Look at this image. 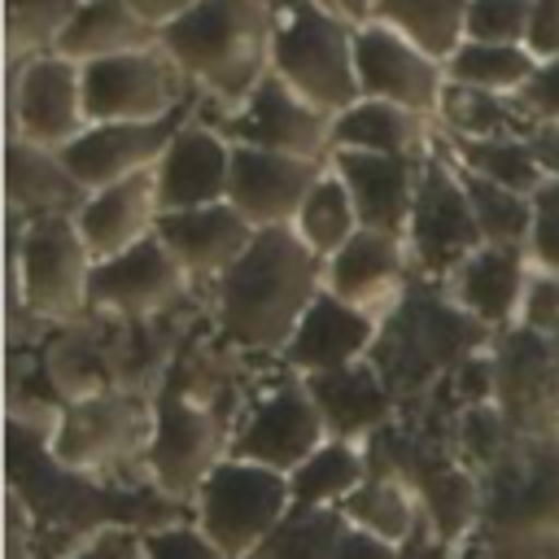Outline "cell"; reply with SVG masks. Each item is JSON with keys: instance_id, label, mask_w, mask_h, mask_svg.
Here are the masks:
<instances>
[{"instance_id": "cell-1", "label": "cell", "mask_w": 559, "mask_h": 559, "mask_svg": "<svg viewBox=\"0 0 559 559\" xmlns=\"http://www.w3.org/2000/svg\"><path fill=\"white\" fill-rule=\"evenodd\" d=\"M323 288V258L293 227H258L249 249L205 293L214 332L253 362H280L306 306Z\"/></svg>"}, {"instance_id": "cell-2", "label": "cell", "mask_w": 559, "mask_h": 559, "mask_svg": "<svg viewBox=\"0 0 559 559\" xmlns=\"http://www.w3.org/2000/svg\"><path fill=\"white\" fill-rule=\"evenodd\" d=\"M284 0H201L157 31L210 114L236 109L266 74Z\"/></svg>"}, {"instance_id": "cell-3", "label": "cell", "mask_w": 559, "mask_h": 559, "mask_svg": "<svg viewBox=\"0 0 559 559\" xmlns=\"http://www.w3.org/2000/svg\"><path fill=\"white\" fill-rule=\"evenodd\" d=\"M96 258L74 227V214L9 218V310L39 323H74L92 310Z\"/></svg>"}, {"instance_id": "cell-4", "label": "cell", "mask_w": 559, "mask_h": 559, "mask_svg": "<svg viewBox=\"0 0 559 559\" xmlns=\"http://www.w3.org/2000/svg\"><path fill=\"white\" fill-rule=\"evenodd\" d=\"M148 432H153V393L105 389L61 406V419L48 437V454L57 467L79 476H96L114 485H148L144 476Z\"/></svg>"}, {"instance_id": "cell-5", "label": "cell", "mask_w": 559, "mask_h": 559, "mask_svg": "<svg viewBox=\"0 0 559 559\" xmlns=\"http://www.w3.org/2000/svg\"><path fill=\"white\" fill-rule=\"evenodd\" d=\"M358 22L323 0H284L271 44V74L297 87L328 114H341L362 96L354 66Z\"/></svg>"}, {"instance_id": "cell-6", "label": "cell", "mask_w": 559, "mask_h": 559, "mask_svg": "<svg viewBox=\"0 0 559 559\" xmlns=\"http://www.w3.org/2000/svg\"><path fill=\"white\" fill-rule=\"evenodd\" d=\"M288 472L227 454L192 493L188 520L231 559H258L293 511Z\"/></svg>"}, {"instance_id": "cell-7", "label": "cell", "mask_w": 559, "mask_h": 559, "mask_svg": "<svg viewBox=\"0 0 559 559\" xmlns=\"http://www.w3.org/2000/svg\"><path fill=\"white\" fill-rule=\"evenodd\" d=\"M236 415L218 402H205L179 384H162L153 393V432L144 450V476L148 485L188 507L201 480L231 454Z\"/></svg>"}, {"instance_id": "cell-8", "label": "cell", "mask_w": 559, "mask_h": 559, "mask_svg": "<svg viewBox=\"0 0 559 559\" xmlns=\"http://www.w3.org/2000/svg\"><path fill=\"white\" fill-rule=\"evenodd\" d=\"M328 441V424L319 415V402L301 371L271 362L258 371L231 432V454L293 472L306 454H314Z\"/></svg>"}, {"instance_id": "cell-9", "label": "cell", "mask_w": 559, "mask_h": 559, "mask_svg": "<svg viewBox=\"0 0 559 559\" xmlns=\"http://www.w3.org/2000/svg\"><path fill=\"white\" fill-rule=\"evenodd\" d=\"M83 66L57 48L9 57L4 79V135H22L44 148H66L87 127Z\"/></svg>"}, {"instance_id": "cell-10", "label": "cell", "mask_w": 559, "mask_h": 559, "mask_svg": "<svg viewBox=\"0 0 559 559\" xmlns=\"http://www.w3.org/2000/svg\"><path fill=\"white\" fill-rule=\"evenodd\" d=\"M406 245H411L419 280H432V284H441L467 253H476L485 245L480 223H476L472 201H467L463 170L445 153L441 135H437L432 153L424 157L419 197H415V210L406 223Z\"/></svg>"}, {"instance_id": "cell-11", "label": "cell", "mask_w": 559, "mask_h": 559, "mask_svg": "<svg viewBox=\"0 0 559 559\" xmlns=\"http://www.w3.org/2000/svg\"><path fill=\"white\" fill-rule=\"evenodd\" d=\"M83 96H87V118L109 122V118H166L183 105L197 100V87L179 70V61L162 48V39L96 57L83 66Z\"/></svg>"}, {"instance_id": "cell-12", "label": "cell", "mask_w": 559, "mask_h": 559, "mask_svg": "<svg viewBox=\"0 0 559 559\" xmlns=\"http://www.w3.org/2000/svg\"><path fill=\"white\" fill-rule=\"evenodd\" d=\"M205 293L188 280L179 258L153 231L148 240L96 262L92 271V310L109 319H157L201 301Z\"/></svg>"}, {"instance_id": "cell-13", "label": "cell", "mask_w": 559, "mask_h": 559, "mask_svg": "<svg viewBox=\"0 0 559 559\" xmlns=\"http://www.w3.org/2000/svg\"><path fill=\"white\" fill-rule=\"evenodd\" d=\"M197 114L218 122L236 144H258V148H280V153H301L323 162L332 153V114L306 100L280 74H266L236 109H223V114H210L197 96Z\"/></svg>"}, {"instance_id": "cell-14", "label": "cell", "mask_w": 559, "mask_h": 559, "mask_svg": "<svg viewBox=\"0 0 559 559\" xmlns=\"http://www.w3.org/2000/svg\"><path fill=\"white\" fill-rule=\"evenodd\" d=\"M354 66H358L362 96L406 105L437 122V109H441V96L450 83L445 61L437 52H428L397 26L367 17V22H358V35H354Z\"/></svg>"}, {"instance_id": "cell-15", "label": "cell", "mask_w": 559, "mask_h": 559, "mask_svg": "<svg viewBox=\"0 0 559 559\" xmlns=\"http://www.w3.org/2000/svg\"><path fill=\"white\" fill-rule=\"evenodd\" d=\"M415 284H419V271L406 236L397 231L358 227L354 240H345L332 258H323V288L362 306L376 319H389Z\"/></svg>"}, {"instance_id": "cell-16", "label": "cell", "mask_w": 559, "mask_h": 559, "mask_svg": "<svg viewBox=\"0 0 559 559\" xmlns=\"http://www.w3.org/2000/svg\"><path fill=\"white\" fill-rule=\"evenodd\" d=\"M197 114V100L166 114V118H109V122H87L66 148V166L83 188H105L127 175L153 170L175 131Z\"/></svg>"}, {"instance_id": "cell-17", "label": "cell", "mask_w": 559, "mask_h": 559, "mask_svg": "<svg viewBox=\"0 0 559 559\" xmlns=\"http://www.w3.org/2000/svg\"><path fill=\"white\" fill-rule=\"evenodd\" d=\"M323 166H328L323 157H301V153L236 144L231 148V188H227V201L253 227H288L293 214L301 210L306 192L323 175Z\"/></svg>"}, {"instance_id": "cell-18", "label": "cell", "mask_w": 559, "mask_h": 559, "mask_svg": "<svg viewBox=\"0 0 559 559\" xmlns=\"http://www.w3.org/2000/svg\"><path fill=\"white\" fill-rule=\"evenodd\" d=\"M231 148H236V140L218 122L192 114L175 131V140L166 144V153L157 157V166H153L162 210H192V205L227 201V188H231Z\"/></svg>"}, {"instance_id": "cell-19", "label": "cell", "mask_w": 559, "mask_h": 559, "mask_svg": "<svg viewBox=\"0 0 559 559\" xmlns=\"http://www.w3.org/2000/svg\"><path fill=\"white\" fill-rule=\"evenodd\" d=\"M157 236L179 258L188 280L201 293H210L227 275V266L249 249L258 227L231 201H214V205H192V210H162Z\"/></svg>"}, {"instance_id": "cell-20", "label": "cell", "mask_w": 559, "mask_h": 559, "mask_svg": "<svg viewBox=\"0 0 559 559\" xmlns=\"http://www.w3.org/2000/svg\"><path fill=\"white\" fill-rule=\"evenodd\" d=\"M537 262L528 249L520 245H480L476 253H467L445 280L441 288L489 332H507L520 323L524 297H528V280H533Z\"/></svg>"}, {"instance_id": "cell-21", "label": "cell", "mask_w": 559, "mask_h": 559, "mask_svg": "<svg viewBox=\"0 0 559 559\" xmlns=\"http://www.w3.org/2000/svg\"><path fill=\"white\" fill-rule=\"evenodd\" d=\"M380 323H384V319L367 314L362 306L336 297L332 288H319V297L306 306L297 332L288 336L280 362L293 367V371H301V376L362 362V358H371V349H376Z\"/></svg>"}, {"instance_id": "cell-22", "label": "cell", "mask_w": 559, "mask_h": 559, "mask_svg": "<svg viewBox=\"0 0 559 559\" xmlns=\"http://www.w3.org/2000/svg\"><path fill=\"white\" fill-rule=\"evenodd\" d=\"M415 489L424 502V528L445 550H463L485 533L489 515V485L476 467H467L454 450H437L415 467Z\"/></svg>"}, {"instance_id": "cell-23", "label": "cell", "mask_w": 559, "mask_h": 559, "mask_svg": "<svg viewBox=\"0 0 559 559\" xmlns=\"http://www.w3.org/2000/svg\"><path fill=\"white\" fill-rule=\"evenodd\" d=\"M424 157L358 153V148H332L328 153L332 170L354 192L362 227H380V231H397V236H406V223H411V210H415V197H419Z\"/></svg>"}, {"instance_id": "cell-24", "label": "cell", "mask_w": 559, "mask_h": 559, "mask_svg": "<svg viewBox=\"0 0 559 559\" xmlns=\"http://www.w3.org/2000/svg\"><path fill=\"white\" fill-rule=\"evenodd\" d=\"M157 218H162V201H157L153 170L127 175V179L105 183V188H87V197L74 210V227L87 240L96 262L148 240L157 231Z\"/></svg>"}, {"instance_id": "cell-25", "label": "cell", "mask_w": 559, "mask_h": 559, "mask_svg": "<svg viewBox=\"0 0 559 559\" xmlns=\"http://www.w3.org/2000/svg\"><path fill=\"white\" fill-rule=\"evenodd\" d=\"M319 415L328 424V437H345V441H371L380 428H389L402 415V402L393 397L389 380L380 376V367L371 358L349 362V367H332V371H314L306 376Z\"/></svg>"}, {"instance_id": "cell-26", "label": "cell", "mask_w": 559, "mask_h": 559, "mask_svg": "<svg viewBox=\"0 0 559 559\" xmlns=\"http://www.w3.org/2000/svg\"><path fill=\"white\" fill-rule=\"evenodd\" d=\"M83 197H87V188L66 166L61 148H44L22 135H4V210H9V218L74 214Z\"/></svg>"}, {"instance_id": "cell-27", "label": "cell", "mask_w": 559, "mask_h": 559, "mask_svg": "<svg viewBox=\"0 0 559 559\" xmlns=\"http://www.w3.org/2000/svg\"><path fill=\"white\" fill-rule=\"evenodd\" d=\"M432 144H437V122L428 114H415L380 96H358L354 105L332 114V148L424 157L432 153Z\"/></svg>"}, {"instance_id": "cell-28", "label": "cell", "mask_w": 559, "mask_h": 559, "mask_svg": "<svg viewBox=\"0 0 559 559\" xmlns=\"http://www.w3.org/2000/svg\"><path fill=\"white\" fill-rule=\"evenodd\" d=\"M153 39H157V26H148L131 0H79L74 13L66 17V26L57 31L52 48L66 52L70 61L87 66L96 57L131 52Z\"/></svg>"}, {"instance_id": "cell-29", "label": "cell", "mask_w": 559, "mask_h": 559, "mask_svg": "<svg viewBox=\"0 0 559 559\" xmlns=\"http://www.w3.org/2000/svg\"><path fill=\"white\" fill-rule=\"evenodd\" d=\"M341 515L362 528L376 533L393 546H406L424 533V502L411 476L397 472H367V480L341 502Z\"/></svg>"}, {"instance_id": "cell-30", "label": "cell", "mask_w": 559, "mask_h": 559, "mask_svg": "<svg viewBox=\"0 0 559 559\" xmlns=\"http://www.w3.org/2000/svg\"><path fill=\"white\" fill-rule=\"evenodd\" d=\"M533 114L520 96H493L480 87L445 83L437 131L445 140H493V135H528Z\"/></svg>"}, {"instance_id": "cell-31", "label": "cell", "mask_w": 559, "mask_h": 559, "mask_svg": "<svg viewBox=\"0 0 559 559\" xmlns=\"http://www.w3.org/2000/svg\"><path fill=\"white\" fill-rule=\"evenodd\" d=\"M371 472L367 445L362 441H345V437H328L314 454H306L293 472V502L297 507H341Z\"/></svg>"}, {"instance_id": "cell-32", "label": "cell", "mask_w": 559, "mask_h": 559, "mask_svg": "<svg viewBox=\"0 0 559 559\" xmlns=\"http://www.w3.org/2000/svg\"><path fill=\"white\" fill-rule=\"evenodd\" d=\"M288 227H293V231L301 236V245H306L310 253H319V258H332L345 240H354V231L362 227V214H358V205H354L349 183L332 170V162L323 166V175L314 179V188L306 192V201H301V210L293 214Z\"/></svg>"}, {"instance_id": "cell-33", "label": "cell", "mask_w": 559, "mask_h": 559, "mask_svg": "<svg viewBox=\"0 0 559 559\" xmlns=\"http://www.w3.org/2000/svg\"><path fill=\"white\" fill-rule=\"evenodd\" d=\"M537 66L542 61L528 52V44H485V39H463L445 57L450 83L480 87L493 96H520L528 79L537 74Z\"/></svg>"}, {"instance_id": "cell-34", "label": "cell", "mask_w": 559, "mask_h": 559, "mask_svg": "<svg viewBox=\"0 0 559 559\" xmlns=\"http://www.w3.org/2000/svg\"><path fill=\"white\" fill-rule=\"evenodd\" d=\"M437 135H441V131H437ZM441 144H445V153H450L463 170L485 175V179H493V183H507V188H515V192L537 197V188L546 183V170H542V162H537L528 135H493V140H445V135H441Z\"/></svg>"}, {"instance_id": "cell-35", "label": "cell", "mask_w": 559, "mask_h": 559, "mask_svg": "<svg viewBox=\"0 0 559 559\" xmlns=\"http://www.w3.org/2000/svg\"><path fill=\"white\" fill-rule=\"evenodd\" d=\"M463 183H467V201H472V214L480 223L485 245H520V249H528L537 201L528 192H515V188L493 183V179L472 175V170H463Z\"/></svg>"}, {"instance_id": "cell-36", "label": "cell", "mask_w": 559, "mask_h": 559, "mask_svg": "<svg viewBox=\"0 0 559 559\" xmlns=\"http://www.w3.org/2000/svg\"><path fill=\"white\" fill-rule=\"evenodd\" d=\"M380 22L397 26L441 61L463 44V22H467V0H376Z\"/></svg>"}, {"instance_id": "cell-37", "label": "cell", "mask_w": 559, "mask_h": 559, "mask_svg": "<svg viewBox=\"0 0 559 559\" xmlns=\"http://www.w3.org/2000/svg\"><path fill=\"white\" fill-rule=\"evenodd\" d=\"M345 524L341 507H293L258 559H336Z\"/></svg>"}, {"instance_id": "cell-38", "label": "cell", "mask_w": 559, "mask_h": 559, "mask_svg": "<svg viewBox=\"0 0 559 559\" xmlns=\"http://www.w3.org/2000/svg\"><path fill=\"white\" fill-rule=\"evenodd\" d=\"M79 0H4V44L9 57L52 48L57 31L74 13Z\"/></svg>"}, {"instance_id": "cell-39", "label": "cell", "mask_w": 559, "mask_h": 559, "mask_svg": "<svg viewBox=\"0 0 559 559\" xmlns=\"http://www.w3.org/2000/svg\"><path fill=\"white\" fill-rule=\"evenodd\" d=\"M528 9H533V0H467L463 39L524 44V35H528Z\"/></svg>"}, {"instance_id": "cell-40", "label": "cell", "mask_w": 559, "mask_h": 559, "mask_svg": "<svg viewBox=\"0 0 559 559\" xmlns=\"http://www.w3.org/2000/svg\"><path fill=\"white\" fill-rule=\"evenodd\" d=\"M144 559H231L188 515L144 528Z\"/></svg>"}, {"instance_id": "cell-41", "label": "cell", "mask_w": 559, "mask_h": 559, "mask_svg": "<svg viewBox=\"0 0 559 559\" xmlns=\"http://www.w3.org/2000/svg\"><path fill=\"white\" fill-rule=\"evenodd\" d=\"M57 559H144V528L131 524H105L87 537H79Z\"/></svg>"}, {"instance_id": "cell-42", "label": "cell", "mask_w": 559, "mask_h": 559, "mask_svg": "<svg viewBox=\"0 0 559 559\" xmlns=\"http://www.w3.org/2000/svg\"><path fill=\"white\" fill-rule=\"evenodd\" d=\"M533 201H537V218H533L528 253L542 271H559V179H546Z\"/></svg>"}, {"instance_id": "cell-43", "label": "cell", "mask_w": 559, "mask_h": 559, "mask_svg": "<svg viewBox=\"0 0 559 559\" xmlns=\"http://www.w3.org/2000/svg\"><path fill=\"white\" fill-rule=\"evenodd\" d=\"M520 323L546 336H559V271H533L528 280V297L520 310Z\"/></svg>"}, {"instance_id": "cell-44", "label": "cell", "mask_w": 559, "mask_h": 559, "mask_svg": "<svg viewBox=\"0 0 559 559\" xmlns=\"http://www.w3.org/2000/svg\"><path fill=\"white\" fill-rule=\"evenodd\" d=\"M524 44H528V52H533L537 61L559 57V0H533Z\"/></svg>"}, {"instance_id": "cell-45", "label": "cell", "mask_w": 559, "mask_h": 559, "mask_svg": "<svg viewBox=\"0 0 559 559\" xmlns=\"http://www.w3.org/2000/svg\"><path fill=\"white\" fill-rule=\"evenodd\" d=\"M520 100L528 105L533 118H559V57L542 61L537 74L528 79V87L520 92Z\"/></svg>"}, {"instance_id": "cell-46", "label": "cell", "mask_w": 559, "mask_h": 559, "mask_svg": "<svg viewBox=\"0 0 559 559\" xmlns=\"http://www.w3.org/2000/svg\"><path fill=\"white\" fill-rule=\"evenodd\" d=\"M336 559H402V546L376 537V533H362L354 524H345V537H341V555Z\"/></svg>"}, {"instance_id": "cell-47", "label": "cell", "mask_w": 559, "mask_h": 559, "mask_svg": "<svg viewBox=\"0 0 559 559\" xmlns=\"http://www.w3.org/2000/svg\"><path fill=\"white\" fill-rule=\"evenodd\" d=\"M528 144H533V153H537L546 179H559V118H533Z\"/></svg>"}, {"instance_id": "cell-48", "label": "cell", "mask_w": 559, "mask_h": 559, "mask_svg": "<svg viewBox=\"0 0 559 559\" xmlns=\"http://www.w3.org/2000/svg\"><path fill=\"white\" fill-rule=\"evenodd\" d=\"M131 4L144 13V22H148V26H157V31H162V26H170L175 17H183L188 9H197L201 0H131Z\"/></svg>"}, {"instance_id": "cell-49", "label": "cell", "mask_w": 559, "mask_h": 559, "mask_svg": "<svg viewBox=\"0 0 559 559\" xmlns=\"http://www.w3.org/2000/svg\"><path fill=\"white\" fill-rule=\"evenodd\" d=\"M323 4L341 9V13H345V17H354V22H367V17L376 13V0H323Z\"/></svg>"}, {"instance_id": "cell-50", "label": "cell", "mask_w": 559, "mask_h": 559, "mask_svg": "<svg viewBox=\"0 0 559 559\" xmlns=\"http://www.w3.org/2000/svg\"><path fill=\"white\" fill-rule=\"evenodd\" d=\"M555 354H559V336H555Z\"/></svg>"}]
</instances>
